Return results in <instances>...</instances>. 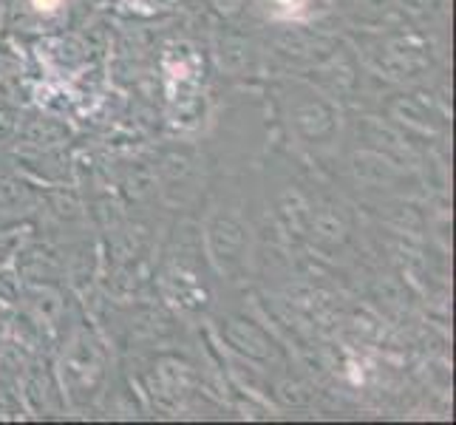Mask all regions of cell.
<instances>
[{
    "label": "cell",
    "instance_id": "5bb4252c",
    "mask_svg": "<svg viewBox=\"0 0 456 425\" xmlns=\"http://www.w3.org/2000/svg\"><path fill=\"white\" fill-rule=\"evenodd\" d=\"M349 6L360 14V18L377 20V18H383L391 6H395V0H349Z\"/></svg>",
    "mask_w": 456,
    "mask_h": 425
},
{
    "label": "cell",
    "instance_id": "30bf717a",
    "mask_svg": "<svg viewBox=\"0 0 456 425\" xmlns=\"http://www.w3.org/2000/svg\"><path fill=\"white\" fill-rule=\"evenodd\" d=\"M28 196H31V191L23 179H18L9 170H0V210L23 208V204L28 201Z\"/></svg>",
    "mask_w": 456,
    "mask_h": 425
},
{
    "label": "cell",
    "instance_id": "9a60e30c",
    "mask_svg": "<svg viewBox=\"0 0 456 425\" xmlns=\"http://www.w3.org/2000/svg\"><path fill=\"white\" fill-rule=\"evenodd\" d=\"M18 122H20V114L14 111L9 102H0V142H4V139H14Z\"/></svg>",
    "mask_w": 456,
    "mask_h": 425
},
{
    "label": "cell",
    "instance_id": "7c38bea8",
    "mask_svg": "<svg viewBox=\"0 0 456 425\" xmlns=\"http://www.w3.org/2000/svg\"><path fill=\"white\" fill-rule=\"evenodd\" d=\"M23 301V283L20 275L12 266L0 264V306H18Z\"/></svg>",
    "mask_w": 456,
    "mask_h": 425
},
{
    "label": "cell",
    "instance_id": "5b68a950",
    "mask_svg": "<svg viewBox=\"0 0 456 425\" xmlns=\"http://www.w3.org/2000/svg\"><path fill=\"white\" fill-rule=\"evenodd\" d=\"M222 338L230 343V349L256 360V364H270L273 360V340L264 329L247 318H230L222 323Z\"/></svg>",
    "mask_w": 456,
    "mask_h": 425
},
{
    "label": "cell",
    "instance_id": "ac0fdd59",
    "mask_svg": "<svg viewBox=\"0 0 456 425\" xmlns=\"http://www.w3.org/2000/svg\"><path fill=\"white\" fill-rule=\"evenodd\" d=\"M31 6L37 12H54L60 6V0H31Z\"/></svg>",
    "mask_w": 456,
    "mask_h": 425
},
{
    "label": "cell",
    "instance_id": "d6986e66",
    "mask_svg": "<svg viewBox=\"0 0 456 425\" xmlns=\"http://www.w3.org/2000/svg\"><path fill=\"white\" fill-rule=\"evenodd\" d=\"M216 4L222 6V9H227V12H232V9H239L241 0H216Z\"/></svg>",
    "mask_w": 456,
    "mask_h": 425
},
{
    "label": "cell",
    "instance_id": "277c9868",
    "mask_svg": "<svg viewBox=\"0 0 456 425\" xmlns=\"http://www.w3.org/2000/svg\"><path fill=\"white\" fill-rule=\"evenodd\" d=\"M292 122L309 142H329L338 131V111L318 94H309L292 108Z\"/></svg>",
    "mask_w": 456,
    "mask_h": 425
},
{
    "label": "cell",
    "instance_id": "ba28073f",
    "mask_svg": "<svg viewBox=\"0 0 456 425\" xmlns=\"http://www.w3.org/2000/svg\"><path fill=\"white\" fill-rule=\"evenodd\" d=\"M218 60L227 71H244L253 62V43L241 35H227L218 43Z\"/></svg>",
    "mask_w": 456,
    "mask_h": 425
},
{
    "label": "cell",
    "instance_id": "52a82bcc",
    "mask_svg": "<svg viewBox=\"0 0 456 425\" xmlns=\"http://www.w3.org/2000/svg\"><path fill=\"white\" fill-rule=\"evenodd\" d=\"M354 173L357 179H363L369 184H388L397 179V165L383 156L380 151L374 153H357L354 156Z\"/></svg>",
    "mask_w": 456,
    "mask_h": 425
},
{
    "label": "cell",
    "instance_id": "7a4b0ae2",
    "mask_svg": "<svg viewBox=\"0 0 456 425\" xmlns=\"http://www.w3.org/2000/svg\"><path fill=\"white\" fill-rule=\"evenodd\" d=\"M14 139H18V145L26 153L28 151H60L71 139V128L52 111H43V114L20 117Z\"/></svg>",
    "mask_w": 456,
    "mask_h": 425
},
{
    "label": "cell",
    "instance_id": "e0dca14e",
    "mask_svg": "<svg viewBox=\"0 0 456 425\" xmlns=\"http://www.w3.org/2000/svg\"><path fill=\"white\" fill-rule=\"evenodd\" d=\"M128 4H131V9H136V12H148V14H153V12L170 9V6H173V0H128Z\"/></svg>",
    "mask_w": 456,
    "mask_h": 425
},
{
    "label": "cell",
    "instance_id": "3957f363",
    "mask_svg": "<svg viewBox=\"0 0 456 425\" xmlns=\"http://www.w3.org/2000/svg\"><path fill=\"white\" fill-rule=\"evenodd\" d=\"M208 244L213 258L222 264L224 273H235V266L244 261L247 249V233L241 222H235L232 216H218L208 227Z\"/></svg>",
    "mask_w": 456,
    "mask_h": 425
},
{
    "label": "cell",
    "instance_id": "4fadbf2b",
    "mask_svg": "<svg viewBox=\"0 0 456 425\" xmlns=\"http://www.w3.org/2000/svg\"><path fill=\"white\" fill-rule=\"evenodd\" d=\"M318 0H270L273 12L278 14V18H287V20H295V18H304V14H309Z\"/></svg>",
    "mask_w": 456,
    "mask_h": 425
},
{
    "label": "cell",
    "instance_id": "6da1fadb",
    "mask_svg": "<svg viewBox=\"0 0 456 425\" xmlns=\"http://www.w3.org/2000/svg\"><path fill=\"white\" fill-rule=\"evenodd\" d=\"M62 388L74 403H88L105 380V355L100 340L88 329L74 332L60 360Z\"/></svg>",
    "mask_w": 456,
    "mask_h": 425
},
{
    "label": "cell",
    "instance_id": "8fae6325",
    "mask_svg": "<svg viewBox=\"0 0 456 425\" xmlns=\"http://www.w3.org/2000/svg\"><path fill=\"white\" fill-rule=\"evenodd\" d=\"M309 222H312V233L318 235L321 241H326V244H340L346 239V225L340 222V216L332 213V210L309 216Z\"/></svg>",
    "mask_w": 456,
    "mask_h": 425
},
{
    "label": "cell",
    "instance_id": "2e32d148",
    "mask_svg": "<svg viewBox=\"0 0 456 425\" xmlns=\"http://www.w3.org/2000/svg\"><path fill=\"white\" fill-rule=\"evenodd\" d=\"M400 4L405 12L417 14V18H426V14H431L439 6V0H400Z\"/></svg>",
    "mask_w": 456,
    "mask_h": 425
},
{
    "label": "cell",
    "instance_id": "8992f818",
    "mask_svg": "<svg viewBox=\"0 0 456 425\" xmlns=\"http://www.w3.org/2000/svg\"><path fill=\"white\" fill-rule=\"evenodd\" d=\"M37 49H40L37 52L40 60H45V66H52L60 74L80 69L86 62V45L77 37H62V35L60 37H45V40H40Z\"/></svg>",
    "mask_w": 456,
    "mask_h": 425
},
{
    "label": "cell",
    "instance_id": "9c48e42d",
    "mask_svg": "<svg viewBox=\"0 0 456 425\" xmlns=\"http://www.w3.org/2000/svg\"><path fill=\"white\" fill-rule=\"evenodd\" d=\"M318 49V40H312L309 35H301V31H284L278 40H275V52L287 60H318L314 54Z\"/></svg>",
    "mask_w": 456,
    "mask_h": 425
}]
</instances>
